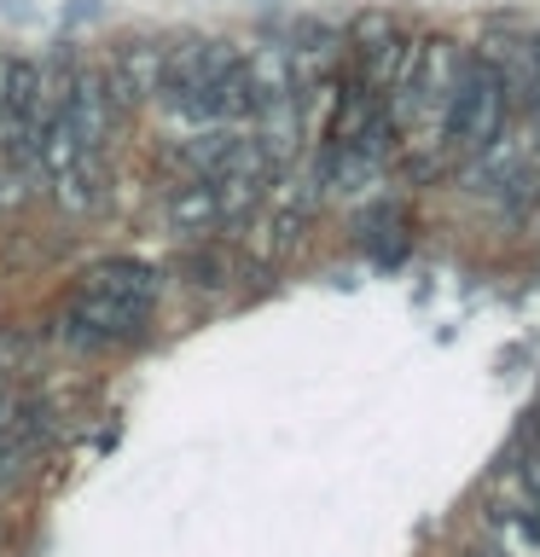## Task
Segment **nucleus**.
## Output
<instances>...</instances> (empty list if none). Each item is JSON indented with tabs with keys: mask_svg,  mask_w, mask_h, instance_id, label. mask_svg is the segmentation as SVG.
Returning a JSON list of instances; mask_svg holds the SVG:
<instances>
[{
	"mask_svg": "<svg viewBox=\"0 0 540 557\" xmlns=\"http://www.w3.org/2000/svg\"><path fill=\"white\" fill-rule=\"evenodd\" d=\"M505 82H500V70L482 59H465L459 70V82H453V99H447V116H442V134H447V146L459 151V157H482L488 146L500 139V122H505Z\"/></svg>",
	"mask_w": 540,
	"mask_h": 557,
	"instance_id": "nucleus-1",
	"label": "nucleus"
},
{
	"mask_svg": "<svg viewBox=\"0 0 540 557\" xmlns=\"http://www.w3.org/2000/svg\"><path fill=\"white\" fill-rule=\"evenodd\" d=\"M163 70H169V47H157V41H134V47H122L116 52V64H111V94L122 104H146L163 94Z\"/></svg>",
	"mask_w": 540,
	"mask_h": 557,
	"instance_id": "nucleus-2",
	"label": "nucleus"
},
{
	"mask_svg": "<svg viewBox=\"0 0 540 557\" xmlns=\"http://www.w3.org/2000/svg\"><path fill=\"white\" fill-rule=\"evenodd\" d=\"M64 122H70V134H76L87 151L105 146V128H111V87H105L99 70H76V76H70Z\"/></svg>",
	"mask_w": 540,
	"mask_h": 557,
	"instance_id": "nucleus-3",
	"label": "nucleus"
},
{
	"mask_svg": "<svg viewBox=\"0 0 540 557\" xmlns=\"http://www.w3.org/2000/svg\"><path fill=\"white\" fill-rule=\"evenodd\" d=\"M169 221L181 226V233H192V238H204V233H216V226H226L221 186L209 181V174H192L186 186L169 191Z\"/></svg>",
	"mask_w": 540,
	"mask_h": 557,
	"instance_id": "nucleus-4",
	"label": "nucleus"
},
{
	"mask_svg": "<svg viewBox=\"0 0 540 557\" xmlns=\"http://www.w3.org/2000/svg\"><path fill=\"white\" fill-rule=\"evenodd\" d=\"M401 226H407V209H401V203H378L372 215L360 221V233L378 250V261H395L401 256Z\"/></svg>",
	"mask_w": 540,
	"mask_h": 557,
	"instance_id": "nucleus-5",
	"label": "nucleus"
},
{
	"mask_svg": "<svg viewBox=\"0 0 540 557\" xmlns=\"http://www.w3.org/2000/svg\"><path fill=\"white\" fill-rule=\"evenodd\" d=\"M186 273H192V285H221L226 261H221V250H192L186 256Z\"/></svg>",
	"mask_w": 540,
	"mask_h": 557,
	"instance_id": "nucleus-6",
	"label": "nucleus"
},
{
	"mask_svg": "<svg viewBox=\"0 0 540 557\" xmlns=\"http://www.w3.org/2000/svg\"><path fill=\"white\" fill-rule=\"evenodd\" d=\"M523 476H529V487L540 494V453H529V465H523Z\"/></svg>",
	"mask_w": 540,
	"mask_h": 557,
	"instance_id": "nucleus-7",
	"label": "nucleus"
},
{
	"mask_svg": "<svg viewBox=\"0 0 540 557\" xmlns=\"http://www.w3.org/2000/svg\"><path fill=\"white\" fill-rule=\"evenodd\" d=\"M0 400H7V366H0Z\"/></svg>",
	"mask_w": 540,
	"mask_h": 557,
	"instance_id": "nucleus-8",
	"label": "nucleus"
},
{
	"mask_svg": "<svg viewBox=\"0 0 540 557\" xmlns=\"http://www.w3.org/2000/svg\"><path fill=\"white\" fill-rule=\"evenodd\" d=\"M477 557H482V552H477Z\"/></svg>",
	"mask_w": 540,
	"mask_h": 557,
	"instance_id": "nucleus-9",
	"label": "nucleus"
}]
</instances>
